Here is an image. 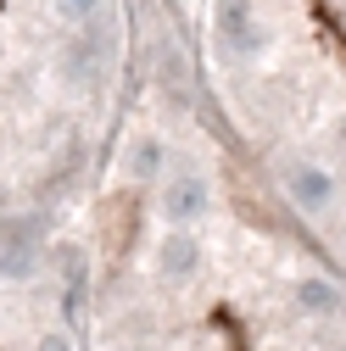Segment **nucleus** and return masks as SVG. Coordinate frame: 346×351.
<instances>
[{"label":"nucleus","mask_w":346,"mask_h":351,"mask_svg":"<svg viewBox=\"0 0 346 351\" xmlns=\"http://www.w3.org/2000/svg\"><path fill=\"white\" fill-rule=\"evenodd\" d=\"M106 73V34L101 28H78L62 39V51H56V84L73 95H90L95 84Z\"/></svg>","instance_id":"2"},{"label":"nucleus","mask_w":346,"mask_h":351,"mask_svg":"<svg viewBox=\"0 0 346 351\" xmlns=\"http://www.w3.org/2000/svg\"><path fill=\"white\" fill-rule=\"evenodd\" d=\"M168 162H173V145L162 134H135L123 145V179L128 184H157L168 173Z\"/></svg>","instance_id":"3"},{"label":"nucleus","mask_w":346,"mask_h":351,"mask_svg":"<svg viewBox=\"0 0 346 351\" xmlns=\"http://www.w3.org/2000/svg\"><path fill=\"white\" fill-rule=\"evenodd\" d=\"M28 351H78V346H73L67 329H39V335L28 340Z\"/></svg>","instance_id":"5"},{"label":"nucleus","mask_w":346,"mask_h":351,"mask_svg":"<svg viewBox=\"0 0 346 351\" xmlns=\"http://www.w3.org/2000/svg\"><path fill=\"white\" fill-rule=\"evenodd\" d=\"M0 290H12V285H0Z\"/></svg>","instance_id":"6"},{"label":"nucleus","mask_w":346,"mask_h":351,"mask_svg":"<svg viewBox=\"0 0 346 351\" xmlns=\"http://www.w3.org/2000/svg\"><path fill=\"white\" fill-rule=\"evenodd\" d=\"M51 12L78 34V28H95V17H101V0H51Z\"/></svg>","instance_id":"4"},{"label":"nucleus","mask_w":346,"mask_h":351,"mask_svg":"<svg viewBox=\"0 0 346 351\" xmlns=\"http://www.w3.org/2000/svg\"><path fill=\"white\" fill-rule=\"evenodd\" d=\"M128 351H135V346H128Z\"/></svg>","instance_id":"7"},{"label":"nucleus","mask_w":346,"mask_h":351,"mask_svg":"<svg viewBox=\"0 0 346 351\" xmlns=\"http://www.w3.org/2000/svg\"><path fill=\"white\" fill-rule=\"evenodd\" d=\"M212 39H218V51L240 67H257L268 56L274 34L257 12V0H212Z\"/></svg>","instance_id":"1"}]
</instances>
